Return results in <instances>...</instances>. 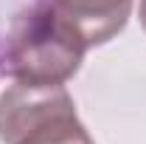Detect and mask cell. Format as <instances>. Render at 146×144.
I'll use <instances>...</instances> for the list:
<instances>
[{
	"instance_id": "cell-1",
	"label": "cell",
	"mask_w": 146,
	"mask_h": 144,
	"mask_svg": "<svg viewBox=\"0 0 146 144\" xmlns=\"http://www.w3.org/2000/svg\"><path fill=\"white\" fill-rule=\"evenodd\" d=\"M84 51L82 34L45 3L14 17L6 37V71L25 85H65Z\"/></svg>"
},
{
	"instance_id": "cell-2",
	"label": "cell",
	"mask_w": 146,
	"mask_h": 144,
	"mask_svg": "<svg viewBox=\"0 0 146 144\" xmlns=\"http://www.w3.org/2000/svg\"><path fill=\"white\" fill-rule=\"evenodd\" d=\"M3 144H96L65 85L17 82L0 96Z\"/></svg>"
},
{
	"instance_id": "cell-3",
	"label": "cell",
	"mask_w": 146,
	"mask_h": 144,
	"mask_svg": "<svg viewBox=\"0 0 146 144\" xmlns=\"http://www.w3.org/2000/svg\"><path fill=\"white\" fill-rule=\"evenodd\" d=\"M48 6L82 34L87 48L110 42L132 11V0H48Z\"/></svg>"
},
{
	"instance_id": "cell-4",
	"label": "cell",
	"mask_w": 146,
	"mask_h": 144,
	"mask_svg": "<svg viewBox=\"0 0 146 144\" xmlns=\"http://www.w3.org/2000/svg\"><path fill=\"white\" fill-rule=\"evenodd\" d=\"M141 23H143V28H146V0H141Z\"/></svg>"
}]
</instances>
